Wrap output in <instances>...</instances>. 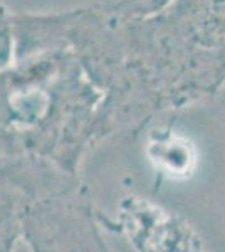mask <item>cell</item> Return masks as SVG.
<instances>
[{"mask_svg": "<svg viewBox=\"0 0 225 252\" xmlns=\"http://www.w3.org/2000/svg\"><path fill=\"white\" fill-rule=\"evenodd\" d=\"M173 3L175 0H99L96 5L121 22H138L165 14Z\"/></svg>", "mask_w": 225, "mask_h": 252, "instance_id": "1", "label": "cell"}, {"mask_svg": "<svg viewBox=\"0 0 225 252\" xmlns=\"http://www.w3.org/2000/svg\"><path fill=\"white\" fill-rule=\"evenodd\" d=\"M12 51H15L12 15L0 5V67L7 64V61L12 56Z\"/></svg>", "mask_w": 225, "mask_h": 252, "instance_id": "2", "label": "cell"}]
</instances>
